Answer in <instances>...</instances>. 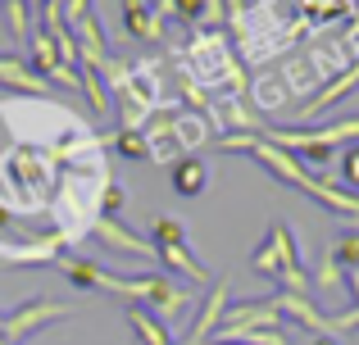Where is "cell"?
Returning <instances> with one entry per match:
<instances>
[{"mask_svg":"<svg viewBox=\"0 0 359 345\" xmlns=\"http://www.w3.org/2000/svg\"><path fill=\"white\" fill-rule=\"evenodd\" d=\"M173 69H182L205 96H237L241 100V91H245L241 59L232 55L228 36L210 32V27L191 32V41L177 45V50H173Z\"/></svg>","mask_w":359,"mask_h":345,"instance_id":"obj_1","label":"cell"},{"mask_svg":"<svg viewBox=\"0 0 359 345\" xmlns=\"http://www.w3.org/2000/svg\"><path fill=\"white\" fill-rule=\"evenodd\" d=\"M300 264H305V250H300L296 232H291L287 223H273V227H269V237H264V246L255 250V259H250V268H255V273L273 277V282H278V273H282V268H300Z\"/></svg>","mask_w":359,"mask_h":345,"instance_id":"obj_2","label":"cell"},{"mask_svg":"<svg viewBox=\"0 0 359 345\" xmlns=\"http://www.w3.org/2000/svg\"><path fill=\"white\" fill-rule=\"evenodd\" d=\"M69 304H60V300H27V304H18L14 314H5V323H0V337H5V345H23L32 332H41L46 323H60V318H69Z\"/></svg>","mask_w":359,"mask_h":345,"instance_id":"obj_3","label":"cell"},{"mask_svg":"<svg viewBox=\"0 0 359 345\" xmlns=\"http://www.w3.org/2000/svg\"><path fill=\"white\" fill-rule=\"evenodd\" d=\"M228 291H232V282L228 277H219V282L210 286V295H205V304H201V314L191 318V328H187V337L182 345H205L219 332V323H223V314H228Z\"/></svg>","mask_w":359,"mask_h":345,"instance_id":"obj_4","label":"cell"},{"mask_svg":"<svg viewBox=\"0 0 359 345\" xmlns=\"http://www.w3.org/2000/svg\"><path fill=\"white\" fill-rule=\"evenodd\" d=\"M91 237H96L100 246L109 250V255H137V259H155V246H150L146 237L128 232L118 218H105V213H100V218L91 223Z\"/></svg>","mask_w":359,"mask_h":345,"instance_id":"obj_5","label":"cell"},{"mask_svg":"<svg viewBox=\"0 0 359 345\" xmlns=\"http://www.w3.org/2000/svg\"><path fill=\"white\" fill-rule=\"evenodd\" d=\"M359 0H291V9H296V18L309 27V32H327L332 23H351Z\"/></svg>","mask_w":359,"mask_h":345,"instance_id":"obj_6","label":"cell"},{"mask_svg":"<svg viewBox=\"0 0 359 345\" xmlns=\"http://www.w3.org/2000/svg\"><path fill=\"white\" fill-rule=\"evenodd\" d=\"M273 300H278V314H282L287 328L314 332V337H323V332H327V314H318L314 295H287V291H278Z\"/></svg>","mask_w":359,"mask_h":345,"instance_id":"obj_7","label":"cell"},{"mask_svg":"<svg viewBox=\"0 0 359 345\" xmlns=\"http://www.w3.org/2000/svg\"><path fill=\"white\" fill-rule=\"evenodd\" d=\"M191 304V291H187L177 277H168V273H155V282H150V295H146V309L155 314L159 323L164 318H177V314Z\"/></svg>","mask_w":359,"mask_h":345,"instance_id":"obj_8","label":"cell"},{"mask_svg":"<svg viewBox=\"0 0 359 345\" xmlns=\"http://www.w3.org/2000/svg\"><path fill=\"white\" fill-rule=\"evenodd\" d=\"M0 87L18 91V96H36V100L50 96V82L41 73H32V64L18 59V55H0Z\"/></svg>","mask_w":359,"mask_h":345,"instance_id":"obj_9","label":"cell"},{"mask_svg":"<svg viewBox=\"0 0 359 345\" xmlns=\"http://www.w3.org/2000/svg\"><path fill=\"white\" fill-rule=\"evenodd\" d=\"M69 32H73V41H78V69H100V64L109 59V50H105V27H100L96 14H87L82 23H73Z\"/></svg>","mask_w":359,"mask_h":345,"instance_id":"obj_10","label":"cell"},{"mask_svg":"<svg viewBox=\"0 0 359 345\" xmlns=\"http://www.w3.org/2000/svg\"><path fill=\"white\" fill-rule=\"evenodd\" d=\"M155 259L168 268V277H187V282H196V286H205L210 282V273H205V264L187 250V241H168V246H155Z\"/></svg>","mask_w":359,"mask_h":345,"instance_id":"obj_11","label":"cell"},{"mask_svg":"<svg viewBox=\"0 0 359 345\" xmlns=\"http://www.w3.org/2000/svg\"><path fill=\"white\" fill-rule=\"evenodd\" d=\"M118 14H123L128 36H137V41H159V36H164V18H159L146 0H118Z\"/></svg>","mask_w":359,"mask_h":345,"instance_id":"obj_12","label":"cell"},{"mask_svg":"<svg viewBox=\"0 0 359 345\" xmlns=\"http://www.w3.org/2000/svg\"><path fill=\"white\" fill-rule=\"evenodd\" d=\"M359 87V59L351 64V69H346V73H337V78L332 82H327V87L323 91H318V96L314 100H305V109H300V114H305V118H314V114H323V109H332V105H341V100L346 96H351V91Z\"/></svg>","mask_w":359,"mask_h":345,"instance_id":"obj_13","label":"cell"},{"mask_svg":"<svg viewBox=\"0 0 359 345\" xmlns=\"http://www.w3.org/2000/svg\"><path fill=\"white\" fill-rule=\"evenodd\" d=\"M168 182H173L177 195H201L205 186H210V169H205V160H196V155H182V160L168 164Z\"/></svg>","mask_w":359,"mask_h":345,"instance_id":"obj_14","label":"cell"},{"mask_svg":"<svg viewBox=\"0 0 359 345\" xmlns=\"http://www.w3.org/2000/svg\"><path fill=\"white\" fill-rule=\"evenodd\" d=\"M173 141H177V150H201V146H210V118L196 114V109H177L173 114Z\"/></svg>","mask_w":359,"mask_h":345,"instance_id":"obj_15","label":"cell"},{"mask_svg":"<svg viewBox=\"0 0 359 345\" xmlns=\"http://www.w3.org/2000/svg\"><path fill=\"white\" fill-rule=\"evenodd\" d=\"M309 200L327 204L332 213H341V218H351L355 227H359V195H355V191H346V186H337V182H323V177H314V191H309Z\"/></svg>","mask_w":359,"mask_h":345,"instance_id":"obj_16","label":"cell"},{"mask_svg":"<svg viewBox=\"0 0 359 345\" xmlns=\"http://www.w3.org/2000/svg\"><path fill=\"white\" fill-rule=\"evenodd\" d=\"M128 323H132V332H137V345H173V328H164L146 304H132Z\"/></svg>","mask_w":359,"mask_h":345,"instance_id":"obj_17","label":"cell"},{"mask_svg":"<svg viewBox=\"0 0 359 345\" xmlns=\"http://www.w3.org/2000/svg\"><path fill=\"white\" fill-rule=\"evenodd\" d=\"M309 282H314V291H346V273H341V264L332 259V250L318 255V264L309 268Z\"/></svg>","mask_w":359,"mask_h":345,"instance_id":"obj_18","label":"cell"},{"mask_svg":"<svg viewBox=\"0 0 359 345\" xmlns=\"http://www.w3.org/2000/svg\"><path fill=\"white\" fill-rule=\"evenodd\" d=\"M109 146H114L123 160H150V141H146V132H141V127H114Z\"/></svg>","mask_w":359,"mask_h":345,"instance_id":"obj_19","label":"cell"},{"mask_svg":"<svg viewBox=\"0 0 359 345\" xmlns=\"http://www.w3.org/2000/svg\"><path fill=\"white\" fill-rule=\"evenodd\" d=\"M78 87L87 91V105L96 109V114H109V109H114V100H109V87L100 82L96 69H78Z\"/></svg>","mask_w":359,"mask_h":345,"instance_id":"obj_20","label":"cell"},{"mask_svg":"<svg viewBox=\"0 0 359 345\" xmlns=\"http://www.w3.org/2000/svg\"><path fill=\"white\" fill-rule=\"evenodd\" d=\"M0 5H5V23H9V32H14V41H27V36H32V14L36 9L27 5V0H0Z\"/></svg>","mask_w":359,"mask_h":345,"instance_id":"obj_21","label":"cell"},{"mask_svg":"<svg viewBox=\"0 0 359 345\" xmlns=\"http://www.w3.org/2000/svg\"><path fill=\"white\" fill-rule=\"evenodd\" d=\"M168 241H187V227H182V218H173V213H159L155 227H150V246H168Z\"/></svg>","mask_w":359,"mask_h":345,"instance_id":"obj_22","label":"cell"},{"mask_svg":"<svg viewBox=\"0 0 359 345\" xmlns=\"http://www.w3.org/2000/svg\"><path fill=\"white\" fill-rule=\"evenodd\" d=\"M332 259H337L341 268H355V264H359V227H346L341 237L332 241Z\"/></svg>","mask_w":359,"mask_h":345,"instance_id":"obj_23","label":"cell"},{"mask_svg":"<svg viewBox=\"0 0 359 345\" xmlns=\"http://www.w3.org/2000/svg\"><path fill=\"white\" fill-rule=\"evenodd\" d=\"M255 105H259V109H278V105H287V91H282V82H273V78L255 82Z\"/></svg>","mask_w":359,"mask_h":345,"instance_id":"obj_24","label":"cell"},{"mask_svg":"<svg viewBox=\"0 0 359 345\" xmlns=\"http://www.w3.org/2000/svg\"><path fill=\"white\" fill-rule=\"evenodd\" d=\"M123 200H128V191H123L114 177H109V182H105V191H100V213H105V218H114V213L123 209Z\"/></svg>","mask_w":359,"mask_h":345,"instance_id":"obj_25","label":"cell"},{"mask_svg":"<svg viewBox=\"0 0 359 345\" xmlns=\"http://www.w3.org/2000/svg\"><path fill=\"white\" fill-rule=\"evenodd\" d=\"M327 332H332V337L359 332V304H355V309H341V314H327Z\"/></svg>","mask_w":359,"mask_h":345,"instance_id":"obj_26","label":"cell"},{"mask_svg":"<svg viewBox=\"0 0 359 345\" xmlns=\"http://www.w3.org/2000/svg\"><path fill=\"white\" fill-rule=\"evenodd\" d=\"M60 14H64V23H82V18L91 14V0H60Z\"/></svg>","mask_w":359,"mask_h":345,"instance_id":"obj_27","label":"cell"},{"mask_svg":"<svg viewBox=\"0 0 359 345\" xmlns=\"http://www.w3.org/2000/svg\"><path fill=\"white\" fill-rule=\"evenodd\" d=\"M300 160H305V164H300V169H323V164L327 160H332V150H327V146H305V150H300Z\"/></svg>","mask_w":359,"mask_h":345,"instance_id":"obj_28","label":"cell"},{"mask_svg":"<svg viewBox=\"0 0 359 345\" xmlns=\"http://www.w3.org/2000/svg\"><path fill=\"white\" fill-rule=\"evenodd\" d=\"M341 177H346V186H355V191H359V155L355 150L341 160Z\"/></svg>","mask_w":359,"mask_h":345,"instance_id":"obj_29","label":"cell"},{"mask_svg":"<svg viewBox=\"0 0 359 345\" xmlns=\"http://www.w3.org/2000/svg\"><path fill=\"white\" fill-rule=\"evenodd\" d=\"M341 273H346V291H351L355 304H359V264H355V268H341Z\"/></svg>","mask_w":359,"mask_h":345,"instance_id":"obj_30","label":"cell"},{"mask_svg":"<svg viewBox=\"0 0 359 345\" xmlns=\"http://www.w3.org/2000/svg\"><path fill=\"white\" fill-rule=\"evenodd\" d=\"M146 5H150V9H155V14H159V18H173V0H146Z\"/></svg>","mask_w":359,"mask_h":345,"instance_id":"obj_31","label":"cell"},{"mask_svg":"<svg viewBox=\"0 0 359 345\" xmlns=\"http://www.w3.org/2000/svg\"><path fill=\"white\" fill-rule=\"evenodd\" d=\"M314 345H337V337H332V332H323V337H314Z\"/></svg>","mask_w":359,"mask_h":345,"instance_id":"obj_32","label":"cell"},{"mask_svg":"<svg viewBox=\"0 0 359 345\" xmlns=\"http://www.w3.org/2000/svg\"><path fill=\"white\" fill-rule=\"evenodd\" d=\"M27 5H32V9H46V5H50V0H27Z\"/></svg>","mask_w":359,"mask_h":345,"instance_id":"obj_33","label":"cell"},{"mask_svg":"<svg viewBox=\"0 0 359 345\" xmlns=\"http://www.w3.org/2000/svg\"><path fill=\"white\" fill-rule=\"evenodd\" d=\"M205 345H237V341H205Z\"/></svg>","mask_w":359,"mask_h":345,"instance_id":"obj_34","label":"cell"},{"mask_svg":"<svg viewBox=\"0 0 359 345\" xmlns=\"http://www.w3.org/2000/svg\"><path fill=\"white\" fill-rule=\"evenodd\" d=\"M0 323H5V314H0Z\"/></svg>","mask_w":359,"mask_h":345,"instance_id":"obj_35","label":"cell"}]
</instances>
